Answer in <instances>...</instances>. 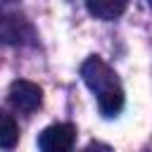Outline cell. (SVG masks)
<instances>
[{
  "mask_svg": "<svg viewBox=\"0 0 152 152\" xmlns=\"http://www.w3.org/2000/svg\"><path fill=\"white\" fill-rule=\"evenodd\" d=\"M81 76H83L86 86L95 93L97 107L104 116H116L124 109V90L116 81V74L100 57L86 59L81 64Z\"/></svg>",
  "mask_w": 152,
  "mask_h": 152,
  "instance_id": "1",
  "label": "cell"
},
{
  "mask_svg": "<svg viewBox=\"0 0 152 152\" xmlns=\"http://www.w3.org/2000/svg\"><path fill=\"white\" fill-rule=\"evenodd\" d=\"M31 38H33V28L28 19L21 17L19 12L0 7V43L21 45V43H28Z\"/></svg>",
  "mask_w": 152,
  "mask_h": 152,
  "instance_id": "2",
  "label": "cell"
},
{
  "mask_svg": "<svg viewBox=\"0 0 152 152\" xmlns=\"http://www.w3.org/2000/svg\"><path fill=\"white\" fill-rule=\"evenodd\" d=\"M7 97H10L12 107L17 112H21V114H31V112H36L43 104V90H40V86L33 83V81H26V78L12 81Z\"/></svg>",
  "mask_w": 152,
  "mask_h": 152,
  "instance_id": "3",
  "label": "cell"
},
{
  "mask_svg": "<svg viewBox=\"0 0 152 152\" xmlns=\"http://www.w3.org/2000/svg\"><path fill=\"white\" fill-rule=\"evenodd\" d=\"M76 142V128L71 124H52L38 135L40 152H71Z\"/></svg>",
  "mask_w": 152,
  "mask_h": 152,
  "instance_id": "4",
  "label": "cell"
},
{
  "mask_svg": "<svg viewBox=\"0 0 152 152\" xmlns=\"http://www.w3.org/2000/svg\"><path fill=\"white\" fill-rule=\"evenodd\" d=\"M86 7L90 14H95L97 19H104V21L116 19L119 14L126 12V2H121V0H90V2H86Z\"/></svg>",
  "mask_w": 152,
  "mask_h": 152,
  "instance_id": "5",
  "label": "cell"
},
{
  "mask_svg": "<svg viewBox=\"0 0 152 152\" xmlns=\"http://www.w3.org/2000/svg\"><path fill=\"white\" fill-rule=\"evenodd\" d=\"M19 140V128H17V121L0 109V147L2 150H12Z\"/></svg>",
  "mask_w": 152,
  "mask_h": 152,
  "instance_id": "6",
  "label": "cell"
},
{
  "mask_svg": "<svg viewBox=\"0 0 152 152\" xmlns=\"http://www.w3.org/2000/svg\"><path fill=\"white\" fill-rule=\"evenodd\" d=\"M86 152H112V147L104 145V142H90V145L86 147Z\"/></svg>",
  "mask_w": 152,
  "mask_h": 152,
  "instance_id": "7",
  "label": "cell"
}]
</instances>
